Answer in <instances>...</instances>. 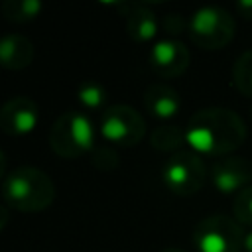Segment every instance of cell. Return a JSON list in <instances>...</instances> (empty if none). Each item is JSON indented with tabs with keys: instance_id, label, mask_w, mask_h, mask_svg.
Segmentation results:
<instances>
[{
	"instance_id": "6",
	"label": "cell",
	"mask_w": 252,
	"mask_h": 252,
	"mask_svg": "<svg viewBox=\"0 0 252 252\" xmlns=\"http://www.w3.org/2000/svg\"><path fill=\"white\" fill-rule=\"evenodd\" d=\"M189 35L203 49H222L234 37L232 16L219 6H203L189 20Z\"/></svg>"
},
{
	"instance_id": "16",
	"label": "cell",
	"mask_w": 252,
	"mask_h": 252,
	"mask_svg": "<svg viewBox=\"0 0 252 252\" xmlns=\"http://www.w3.org/2000/svg\"><path fill=\"white\" fill-rule=\"evenodd\" d=\"M232 85L234 89L252 98V49L242 51L232 65Z\"/></svg>"
},
{
	"instance_id": "20",
	"label": "cell",
	"mask_w": 252,
	"mask_h": 252,
	"mask_svg": "<svg viewBox=\"0 0 252 252\" xmlns=\"http://www.w3.org/2000/svg\"><path fill=\"white\" fill-rule=\"evenodd\" d=\"M163 28H165L167 33L177 35V33H181L185 28L189 30V22H185L179 14H169V16H165V20H163Z\"/></svg>"
},
{
	"instance_id": "24",
	"label": "cell",
	"mask_w": 252,
	"mask_h": 252,
	"mask_svg": "<svg viewBox=\"0 0 252 252\" xmlns=\"http://www.w3.org/2000/svg\"><path fill=\"white\" fill-rule=\"evenodd\" d=\"M244 252H252V230L246 232V238H244Z\"/></svg>"
},
{
	"instance_id": "4",
	"label": "cell",
	"mask_w": 252,
	"mask_h": 252,
	"mask_svg": "<svg viewBox=\"0 0 252 252\" xmlns=\"http://www.w3.org/2000/svg\"><path fill=\"white\" fill-rule=\"evenodd\" d=\"M207 175L209 171L203 158L193 150H181L177 154H171L161 169V179L165 187L177 197L197 195L203 189Z\"/></svg>"
},
{
	"instance_id": "3",
	"label": "cell",
	"mask_w": 252,
	"mask_h": 252,
	"mask_svg": "<svg viewBox=\"0 0 252 252\" xmlns=\"http://www.w3.org/2000/svg\"><path fill=\"white\" fill-rule=\"evenodd\" d=\"M96 130L87 112L67 110L59 114L49 128L51 150L65 159H75L83 154H91L96 146Z\"/></svg>"
},
{
	"instance_id": "25",
	"label": "cell",
	"mask_w": 252,
	"mask_h": 252,
	"mask_svg": "<svg viewBox=\"0 0 252 252\" xmlns=\"http://www.w3.org/2000/svg\"><path fill=\"white\" fill-rule=\"evenodd\" d=\"M161 252H183V250H179V248H163Z\"/></svg>"
},
{
	"instance_id": "21",
	"label": "cell",
	"mask_w": 252,
	"mask_h": 252,
	"mask_svg": "<svg viewBox=\"0 0 252 252\" xmlns=\"http://www.w3.org/2000/svg\"><path fill=\"white\" fill-rule=\"evenodd\" d=\"M236 10H238L246 20H252V0H248V2H238V4H236Z\"/></svg>"
},
{
	"instance_id": "15",
	"label": "cell",
	"mask_w": 252,
	"mask_h": 252,
	"mask_svg": "<svg viewBox=\"0 0 252 252\" xmlns=\"http://www.w3.org/2000/svg\"><path fill=\"white\" fill-rule=\"evenodd\" d=\"M43 10L39 0H4L0 4V14L14 24H28L35 20Z\"/></svg>"
},
{
	"instance_id": "17",
	"label": "cell",
	"mask_w": 252,
	"mask_h": 252,
	"mask_svg": "<svg viewBox=\"0 0 252 252\" xmlns=\"http://www.w3.org/2000/svg\"><path fill=\"white\" fill-rule=\"evenodd\" d=\"M77 100L87 110H100L106 106V89L96 81H85L77 89Z\"/></svg>"
},
{
	"instance_id": "11",
	"label": "cell",
	"mask_w": 252,
	"mask_h": 252,
	"mask_svg": "<svg viewBox=\"0 0 252 252\" xmlns=\"http://www.w3.org/2000/svg\"><path fill=\"white\" fill-rule=\"evenodd\" d=\"M33 43L20 33H6L0 37V67L8 71H22L33 61Z\"/></svg>"
},
{
	"instance_id": "10",
	"label": "cell",
	"mask_w": 252,
	"mask_h": 252,
	"mask_svg": "<svg viewBox=\"0 0 252 252\" xmlns=\"http://www.w3.org/2000/svg\"><path fill=\"white\" fill-rule=\"evenodd\" d=\"M37 120L39 110L30 96H14L0 108V130L8 136H26L33 132Z\"/></svg>"
},
{
	"instance_id": "12",
	"label": "cell",
	"mask_w": 252,
	"mask_h": 252,
	"mask_svg": "<svg viewBox=\"0 0 252 252\" xmlns=\"http://www.w3.org/2000/svg\"><path fill=\"white\" fill-rule=\"evenodd\" d=\"M144 106L152 116H156L159 120H167L179 112L181 98H179L177 91L171 89L169 85L154 83L144 91Z\"/></svg>"
},
{
	"instance_id": "7",
	"label": "cell",
	"mask_w": 252,
	"mask_h": 252,
	"mask_svg": "<svg viewBox=\"0 0 252 252\" xmlns=\"http://www.w3.org/2000/svg\"><path fill=\"white\" fill-rule=\"evenodd\" d=\"M100 134L110 144L132 148L142 142L146 134V120L130 104H112L102 112Z\"/></svg>"
},
{
	"instance_id": "18",
	"label": "cell",
	"mask_w": 252,
	"mask_h": 252,
	"mask_svg": "<svg viewBox=\"0 0 252 252\" xmlns=\"http://www.w3.org/2000/svg\"><path fill=\"white\" fill-rule=\"evenodd\" d=\"M232 213L242 226H252V185L234 195Z\"/></svg>"
},
{
	"instance_id": "23",
	"label": "cell",
	"mask_w": 252,
	"mask_h": 252,
	"mask_svg": "<svg viewBox=\"0 0 252 252\" xmlns=\"http://www.w3.org/2000/svg\"><path fill=\"white\" fill-rule=\"evenodd\" d=\"M6 165H8V159H6V154L4 150L0 148V179H4L8 173H6Z\"/></svg>"
},
{
	"instance_id": "22",
	"label": "cell",
	"mask_w": 252,
	"mask_h": 252,
	"mask_svg": "<svg viewBox=\"0 0 252 252\" xmlns=\"http://www.w3.org/2000/svg\"><path fill=\"white\" fill-rule=\"evenodd\" d=\"M8 220H10V211H8L6 205H0V232L6 228Z\"/></svg>"
},
{
	"instance_id": "19",
	"label": "cell",
	"mask_w": 252,
	"mask_h": 252,
	"mask_svg": "<svg viewBox=\"0 0 252 252\" xmlns=\"http://www.w3.org/2000/svg\"><path fill=\"white\" fill-rule=\"evenodd\" d=\"M91 165H94L100 171H114L118 167V154L108 146H94L89 154Z\"/></svg>"
},
{
	"instance_id": "26",
	"label": "cell",
	"mask_w": 252,
	"mask_h": 252,
	"mask_svg": "<svg viewBox=\"0 0 252 252\" xmlns=\"http://www.w3.org/2000/svg\"><path fill=\"white\" fill-rule=\"evenodd\" d=\"M250 116H252V106H250Z\"/></svg>"
},
{
	"instance_id": "1",
	"label": "cell",
	"mask_w": 252,
	"mask_h": 252,
	"mask_svg": "<svg viewBox=\"0 0 252 252\" xmlns=\"http://www.w3.org/2000/svg\"><path fill=\"white\" fill-rule=\"evenodd\" d=\"M185 140L199 156L207 154L222 158L242 146L246 140V126L234 110L209 106L197 110L189 118L185 126Z\"/></svg>"
},
{
	"instance_id": "13",
	"label": "cell",
	"mask_w": 252,
	"mask_h": 252,
	"mask_svg": "<svg viewBox=\"0 0 252 252\" xmlns=\"http://www.w3.org/2000/svg\"><path fill=\"white\" fill-rule=\"evenodd\" d=\"M126 8V33L138 43L152 41L158 35V18L144 4H122Z\"/></svg>"
},
{
	"instance_id": "2",
	"label": "cell",
	"mask_w": 252,
	"mask_h": 252,
	"mask_svg": "<svg viewBox=\"0 0 252 252\" xmlns=\"http://www.w3.org/2000/svg\"><path fill=\"white\" fill-rule=\"evenodd\" d=\"M4 205L22 213H39L51 207L55 185L51 177L33 165H22L10 171L2 181Z\"/></svg>"
},
{
	"instance_id": "8",
	"label": "cell",
	"mask_w": 252,
	"mask_h": 252,
	"mask_svg": "<svg viewBox=\"0 0 252 252\" xmlns=\"http://www.w3.org/2000/svg\"><path fill=\"white\" fill-rule=\"evenodd\" d=\"M211 181L222 195H236L252 183V161L240 156H222L213 161Z\"/></svg>"
},
{
	"instance_id": "9",
	"label": "cell",
	"mask_w": 252,
	"mask_h": 252,
	"mask_svg": "<svg viewBox=\"0 0 252 252\" xmlns=\"http://www.w3.org/2000/svg\"><path fill=\"white\" fill-rule=\"evenodd\" d=\"M148 61L156 75L163 79H175L187 71L191 63V53L183 41L167 37L154 43Z\"/></svg>"
},
{
	"instance_id": "14",
	"label": "cell",
	"mask_w": 252,
	"mask_h": 252,
	"mask_svg": "<svg viewBox=\"0 0 252 252\" xmlns=\"http://www.w3.org/2000/svg\"><path fill=\"white\" fill-rule=\"evenodd\" d=\"M150 144L158 152H167V154H177L181 152L185 140V130L179 128L177 124H161L156 126L150 134Z\"/></svg>"
},
{
	"instance_id": "5",
	"label": "cell",
	"mask_w": 252,
	"mask_h": 252,
	"mask_svg": "<svg viewBox=\"0 0 252 252\" xmlns=\"http://www.w3.org/2000/svg\"><path fill=\"white\" fill-rule=\"evenodd\" d=\"M244 238L242 224L228 215H211L203 219L193 232V242L199 252H242Z\"/></svg>"
}]
</instances>
